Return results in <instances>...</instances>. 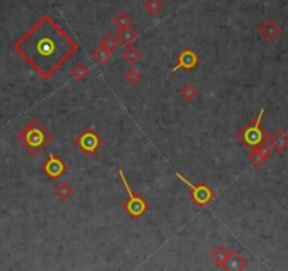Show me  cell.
<instances>
[{"label":"cell","instance_id":"cell-1","mask_svg":"<svg viewBox=\"0 0 288 271\" xmlns=\"http://www.w3.org/2000/svg\"><path fill=\"white\" fill-rule=\"evenodd\" d=\"M13 48L41 78L50 79L79 50V44L52 17L44 14Z\"/></svg>","mask_w":288,"mask_h":271},{"label":"cell","instance_id":"cell-2","mask_svg":"<svg viewBox=\"0 0 288 271\" xmlns=\"http://www.w3.org/2000/svg\"><path fill=\"white\" fill-rule=\"evenodd\" d=\"M18 141L30 154L39 156L44 148L50 146L54 136L50 130L45 127L44 124L40 123L39 120H31L30 123L20 131Z\"/></svg>","mask_w":288,"mask_h":271},{"label":"cell","instance_id":"cell-3","mask_svg":"<svg viewBox=\"0 0 288 271\" xmlns=\"http://www.w3.org/2000/svg\"><path fill=\"white\" fill-rule=\"evenodd\" d=\"M263 116H264V109L260 110L257 118L250 119L247 123L244 124L242 129L239 130V133H237L236 139L239 140L240 144L247 147V150L259 146V144L264 143V141H268V139H270L268 131L261 124Z\"/></svg>","mask_w":288,"mask_h":271},{"label":"cell","instance_id":"cell-4","mask_svg":"<svg viewBox=\"0 0 288 271\" xmlns=\"http://www.w3.org/2000/svg\"><path fill=\"white\" fill-rule=\"evenodd\" d=\"M118 174L122 185H123V188L126 189V192H127V195H129V199L123 203V210L129 215V216H131V218L140 219L141 216H144V215L147 214L150 205H148V202H147L146 199L141 197V195L131 191V188H130L129 182H127V178H126V175H124L123 169L119 168Z\"/></svg>","mask_w":288,"mask_h":271},{"label":"cell","instance_id":"cell-5","mask_svg":"<svg viewBox=\"0 0 288 271\" xmlns=\"http://www.w3.org/2000/svg\"><path fill=\"white\" fill-rule=\"evenodd\" d=\"M175 178H178L180 181H182L186 186H188V189H191L189 192V197H191V201L197 206H201V208H205V206H208L209 203L212 202L215 199V192L212 188H209L206 184H203V182H199V184H192L191 181L188 180L186 177H184L182 174L180 172H174Z\"/></svg>","mask_w":288,"mask_h":271},{"label":"cell","instance_id":"cell-6","mask_svg":"<svg viewBox=\"0 0 288 271\" xmlns=\"http://www.w3.org/2000/svg\"><path fill=\"white\" fill-rule=\"evenodd\" d=\"M73 144L78 147L85 156H93L103 146V139L99 133H96L92 127H86L82 133L73 140Z\"/></svg>","mask_w":288,"mask_h":271},{"label":"cell","instance_id":"cell-7","mask_svg":"<svg viewBox=\"0 0 288 271\" xmlns=\"http://www.w3.org/2000/svg\"><path fill=\"white\" fill-rule=\"evenodd\" d=\"M67 169L68 167L65 161L60 156L54 154V152H51L44 161V164L41 165V171L52 181L60 180L62 175L67 172Z\"/></svg>","mask_w":288,"mask_h":271},{"label":"cell","instance_id":"cell-8","mask_svg":"<svg viewBox=\"0 0 288 271\" xmlns=\"http://www.w3.org/2000/svg\"><path fill=\"white\" fill-rule=\"evenodd\" d=\"M271 152H273V147L270 141H264L248 150V161L254 168H261L271 157Z\"/></svg>","mask_w":288,"mask_h":271},{"label":"cell","instance_id":"cell-9","mask_svg":"<svg viewBox=\"0 0 288 271\" xmlns=\"http://www.w3.org/2000/svg\"><path fill=\"white\" fill-rule=\"evenodd\" d=\"M198 65V54L192 48H184L181 51L180 55L177 56V64L172 68V71H178V69H186L191 71Z\"/></svg>","mask_w":288,"mask_h":271},{"label":"cell","instance_id":"cell-10","mask_svg":"<svg viewBox=\"0 0 288 271\" xmlns=\"http://www.w3.org/2000/svg\"><path fill=\"white\" fill-rule=\"evenodd\" d=\"M257 30H259V34L263 37V40L267 41V43H273V41L278 38L280 34H281L280 26H278L274 20H271V18L265 20L264 23H261Z\"/></svg>","mask_w":288,"mask_h":271},{"label":"cell","instance_id":"cell-11","mask_svg":"<svg viewBox=\"0 0 288 271\" xmlns=\"http://www.w3.org/2000/svg\"><path fill=\"white\" fill-rule=\"evenodd\" d=\"M268 141H270L273 150H276L278 154L288 150V133L284 130H277L276 133L270 134Z\"/></svg>","mask_w":288,"mask_h":271},{"label":"cell","instance_id":"cell-12","mask_svg":"<svg viewBox=\"0 0 288 271\" xmlns=\"http://www.w3.org/2000/svg\"><path fill=\"white\" fill-rule=\"evenodd\" d=\"M246 265H247V260L246 257H243V254L237 253L235 250H232L231 256H229V259L226 260L225 263V270H244L246 268Z\"/></svg>","mask_w":288,"mask_h":271},{"label":"cell","instance_id":"cell-13","mask_svg":"<svg viewBox=\"0 0 288 271\" xmlns=\"http://www.w3.org/2000/svg\"><path fill=\"white\" fill-rule=\"evenodd\" d=\"M232 250H229V248L225 247V246H216V247L212 250L210 257H212V261H214L215 264L218 265V267H220V268H223L226 260L229 259Z\"/></svg>","mask_w":288,"mask_h":271},{"label":"cell","instance_id":"cell-14","mask_svg":"<svg viewBox=\"0 0 288 271\" xmlns=\"http://www.w3.org/2000/svg\"><path fill=\"white\" fill-rule=\"evenodd\" d=\"M122 58L130 65H136L141 60V51L133 44L126 45V50L122 52Z\"/></svg>","mask_w":288,"mask_h":271},{"label":"cell","instance_id":"cell-15","mask_svg":"<svg viewBox=\"0 0 288 271\" xmlns=\"http://www.w3.org/2000/svg\"><path fill=\"white\" fill-rule=\"evenodd\" d=\"M118 37L119 40H120V44L130 45L133 44L136 40L139 38V33H137L131 26H129V27L123 28V30H119Z\"/></svg>","mask_w":288,"mask_h":271},{"label":"cell","instance_id":"cell-16","mask_svg":"<svg viewBox=\"0 0 288 271\" xmlns=\"http://www.w3.org/2000/svg\"><path fill=\"white\" fill-rule=\"evenodd\" d=\"M90 75V69L88 65H85L84 62H78L76 65H73L71 69V76H72L76 82H84L85 79Z\"/></svg>","mask_w":288,"mask_h":271},{"label":"cell","instance_id":"cell-17","mask_svg":"<svg viewBox=\"0 0 288 271\" xmlns=\"http://www.w3.org/2000/svg\"><path fill=\"white\" fill-rule=\"evenodd\" d=\"M92 58H93V61L96 64H99V65H105L106 62L110 61V58H112V52L110 51H107L106 48H103L102 45L99 47H96L93 52H92Z\"/></svg>","mask_w":288,"mask_h":271},{"label":"cell","instance_id":"cell-18","mask_svg":"<svg viewBox=\"0 0 288 271\" xmlns=\"http://www.w3.org/2000/svg\"><path fill=\"white\" fill-rule=\"evenodd\" d=\"M101 45L103 47V48H106L107 51H110V52L113 54V52H114V51L118 50L119 47H120V40H119L118 35L109 33V34H106L105 37H102Z\"/></svg>","mask_w":288,"mask_h":271},{"label":"cell","instance_id":"cell-19","mask_svg":"<svg viewBox=\"0 0 288 271\" xmlns=\"http://www.w3.org/2000/svg\"><path fill=\"white\" fill-rule=\"evenodd\" d=\"M112 24L118 30H123V28L131 26V17L126 11H119L118 14L112 18Z\"/></svg>","mask_w":288,"mask_h":271},{"label":"cell","instance_id":"cell-20","mask_svg":"<svg viewBox=\"0 0 288 271\" xmlns=\"http://www.w3.org/2000/svg\"><path fill=\"white\" fill-rule=\"evenodd\" d=\"M55 197L58 199H61V201H67L69 198L72 197L73 193V189L72 186L69 185L68 182H61V184H58L55 186Z\"/></svg>","mask_w":288,"mask_h":271},{"label":"cell","instance_id":"cell-21","mask_svg":"<svg viewBox=\"0 0 288 271\" xmlns=\"http://www.w3.org/2000/svg\"><path fill=\"white\" fill-rule=\"evenodd\" d=\"M180 95H181V98L184 99V101L188 102V103H192V102L197 99L198 90H197V88L194 86V85L185 84L180 89Z\"/></svg>","mask_w":288,"mask_h":271},{"label":"cell","instance_id":"cell-22","mask_svg":"<svg viewBox=\"0 0 288 271\" xmlns=\"http://www.w3.org/2000/svg\"><path fill=\"white\" fill-rule=\"evenodd\" d=\"M144 9L148 14L156 16L160 11L163 10V0H144Z\"/></svg>","mask_w":288,"mask_h":271},{"label":"cell","instance_id":"cell-23","mask_svg":"<svg viewBox=\"0 0 288 271\" xmlns=\"http://www.w3.org/2000/svg\"><path fill=\"white\" fill-rule=\"evenodd\" d=\"M124 79L127 81V84L135 86V85H137L141 81V72L139 69H136V68H131V69H129V71L126 72Z\"/></svg>","mask_w":288,"mask_h":271}]
</instances>
